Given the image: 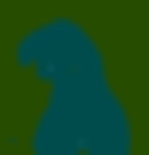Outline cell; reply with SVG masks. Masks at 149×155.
Wrapping results in <instances>:
<instances>
[{
	"instance_id": "obj_4",
	"label": "cell",
	"mask_w": 149,
	"mask_h": 155,
	"mask_svg": "<svg viewBox=\"0 0 149 155\" xmlns=\"http://www.w3.org/2000/svg\"><path fill=\"white\" fill-rule=\"evenodd\" d=\"M90 6H108V0H90Z\"/></svg>"
},
{
	"instance_id": "obj_5",
	"label": "cell",
	"mask_w": 149,
	"mask_h": 155,
	"mask_svg": "<svg viewBox=\"0 0 149 155\" xmlns=\"http://www.w3.org/2000/svg\"><path fill=\"white\" fill-rule=\"evenodd\" d=\"M0 155H12V149H0Z\"/></svg>"
},
{
	"instance_id": "obj_1",
	"label": "cell",
	"mask_w": 149,
	"mask_h": 155,
	"mask_svg": "<svg viewBox=\"0 0 149 155\" xmlns=\"http://www.w3.org/2000/svg\"><path fill=\"white\" fill-rule=\"evenodd\" d=\"M143 131H137V107L113 78H90V84H60L42 90V107L24 125L18 155H137Z\"/></svg>"
},
{
	"instance_id": "obj_2",
	"label": "cell",
	"mask_w": 149,
	"mask_h": 155,
	"mask_svg": "<svg viewBox=\"0 0 149 155\" xmlns=\"http://www.w3.org/2000/svg\"><path fill=\"white\" fill-rule=\"evenodd\" d=\"M12 72L30 78L36 90H60V84H90V78H113L108 42L90 30V18L78 12H42L12 36L6 48Z\"/></svg>"
},
{
	"instance_id": "obj_3",
	"label": "cell",
	"mask_w": 149,
	"mask_h": 155,
	"mask_svg": "<svg viewBox=\"0 0 149 155\" xmlns=\"http://www.w3.org/2000/svg\"><path fill=\"white\" fill-rule=\"evenodd\" d=\"M137 155H149V137H143V149H137Z\"/></svg>"
}]
</instances>
